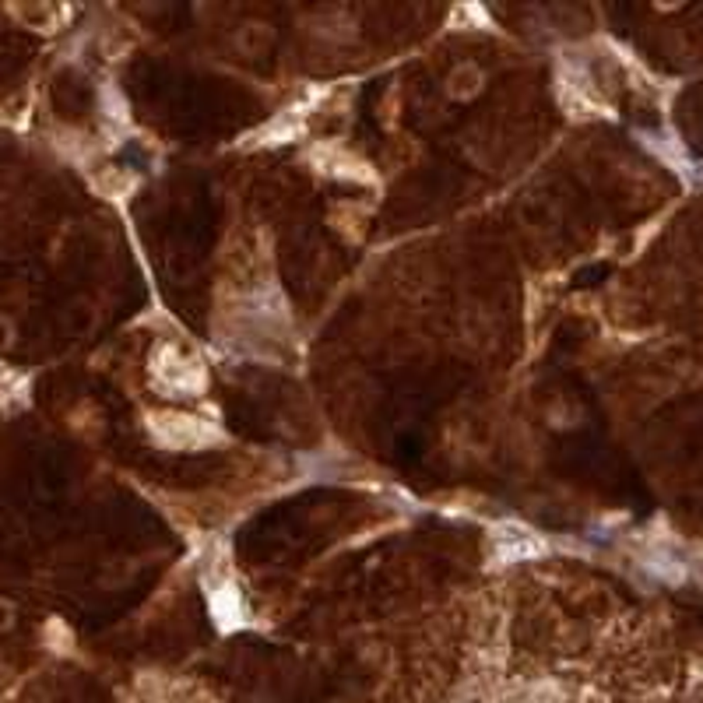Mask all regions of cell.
<instances>
[{"mask_svg":"<svg viewBox=\"0 0 703 703\" xmlns=\"http://www.w3.org/2000/svg\"><path fill=\"white\" fill-rule=\"evenodd\" d=\"M144 426H148V436L163 451H173V454H197V451H208L222 440L218 426H212L208 419L190 415V411H176V408L152 411L144 419Z\"/></svg>","mask_w":703,"mask_h":703,"instance_id":"obj_1","label":"cell"},{"mask_svg":"<svg viewBox=\"0 0 703 703\" xmlns=\"http://www.w3.org/2000/svg\"><path fill=\"white\" fill-rule=\"evenodd\" d=\"M148 373H152V383L163 394H169V398H197L204 391V383H208L204 362L193 352L169 345V342L152 352Z\"/></svg>","mask_w":703,"mask_h":703,"instance_id":"obj_2","label":"cell"},{"mask_svg":"<svg viewBox=\"0 0 703 703\" xmlns=\"http://www.w3.org/2000/svg\"><path fill=\"white\" fill-rule=\"evenodd\" d=\"M541 552H545V545H541L539 535H535L531 528L517 524V520H500V524H492V531H489V556H492L500 567L528 563V559H535Z\"/></svg>","mask_w":703,"mask_h":703,"instance_id":"obj_3","label":"cell"},{"mask_svg":"<svg viewBox=\"0 0 703 703\" xmlns=\"http://www.w3.org/2000/svg\"><path fill=\"white\" fill-rule=\"evenodd\" d=\"M479 84H482V74H479L475 67H460L458 74L451 78V95H454V99H468V95L479 92Z\"/></svg>","mask_w":703,"mask_h":703,"instance_id":"obj_6","label":"cell"},{"mask_svg":"<svg viewBox=\"0 0 703 703\" xmlns=\"http://www.w3.org/2000/svg\"><path fill=\"white\" fill-rule=\"evenodd\" d=\"M208 598H212V616H215L218 622V629H240L246 622V605H243V595L233 588V584H215L212 591H208Z\"/></svg>","mask_w":703,"mask_h":703,"instance_id":"obj_5","label":"cell"},{"mask_svg":"<svg viewBox=\"0 0 703 703\" xmlns=\"http://www.w3.org/2000/svg\"><path fill=\"white\" fill-rule=\"evenodd\" d=\"M310 163L324 176H338V180H355V183H377V173L362 159H355L352 152L338 148V144H317L310 148Z\"/></svg>","mask_w":703,"mask_h":703,"instance_id":"obj_4","label":"cell"}]
</instances>
